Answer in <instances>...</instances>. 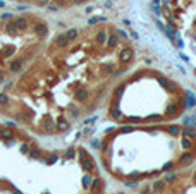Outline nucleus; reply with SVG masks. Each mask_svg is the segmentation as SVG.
I'll list each match as a JSON object with an SVG mask.
<instances>
[{
    "instance_id": "1",
    "label": "nucleus",
    "mask_w": 196,
    "mask_h": 194,
    "mask_svg": "<svg viewBox=\"0 0 196 194\" xmlns=\"http://www.w3.org/2000/svg\"><path fill=\"white\" fill-rule=\"evenodd\" d=\"M134 52L107 26L69 29L50 40L0 89V119L38 137H58L98 107Z\"/></svg>"
},
{
    "instance_id": "2",
    "label": "nucleus",
    "mask_w": 196,
    "mask_h": 194,
    "mask_svg": "<svg viewBox=\"0 0 196 194\" xmlns=\"http://www.w3.org/2000/svg\"><path fill=\"white\" fill-rule=\"evenodd\" d=\"M91 156L76 148H48L41 137L0 120V194H100Z\"/></svg>"
},
{
    "instance_id": "3",
    "label": "nucleus",
    "mask_w": 196,
    "mask_h": 194,
    "mask_svg": "<svg viewBox=\"0 0 196 194\" xmlns=\"http://www.w3.org/2000/svg\"><path fill=\"white\" fill-rule=\"evenodd\" d=\"M50 26L36 14L0 17V89L14 81L46 45Z\"/></svg>"
},
{
    "instance_id": "4",
    "label": "nucleus",
    "mask_w": 196,
    "mask_h": 194,
    "mask_svg": "<svg viewBox=\"0 0 196 194\" xmlns=\"http://www.w3.org/2000/svg\"><path fill=\"white\" fill-rule=\"evenodd\" d=\"M16 4H26L35 7H67L72 4H83L86 0H11Z\"/></svg>"
}]
</instances>
